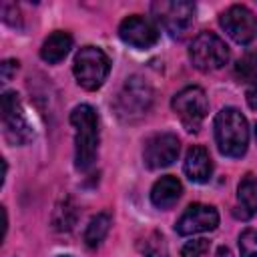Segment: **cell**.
Here are the masks:
<instances>
[{"mask_svg":"<svg viewBox=\"0 0 257 257\" xmlns=\"http://www.w3.org/2000/svg\"><path fill=\"white\" fill-rule=\"evenodd\" d=\"M74 126V167L88 171L98 155V114L90 104H78L70 112Z\"/></svg>","mask_w":257,"mask_h":257,"instance_id":"6da1fadb","label":"cell"},{"mask_svg":"<svg viewBox=\"0 0 257 257\" xmlns=\"http://www.w3.org/2000/svg\"><path fill=\"white\" fill-rule=\"evenodd\" d=\"M215 141L221 155L239 159L247 153L249 147V124L247 118L235 106H225L217 112L215 122Z\"/></svg>","mask_w":257,"mask_h":257,"instance_id":"7a4b0ae2","label":"cell"},{"mask_svg":"<svg viewBox=\"0 0 257 257\" xmlns=\"http://www.w3.org/2000/svg\"><path fill=\"white\" fill-rule=\"evenodd\" d=\"M153 96H155L153 88L145 78L131 76L124 80V84L114 96V102H112L114 114L122 122H139L151 110Z\"/></svg>","mask_w":257,"mask_h":257,"instance_id":"3957f363","label":"cell"},{"mask_svg":"<svg viewBox=\"0 0 257 257\" xmlns=\"http://www.w3.org/2000/svg\"><path fill=\"white\" fill-rule=\"evenodd\" d=\"M110 70L108 56L98 46H82L74 56V78L84 90H96L104 84Z\"/></svg>","mask_w":257,"mask_h":257,"instance_id":"277c9868","label":"cell"},{"mask_svg":"<svg viewBox=\"0 0 257 257\" xmlns=\"http://www.w3.org/2000/svg\"><path fill=\"white\" fill-rule=\"evenodd\" d=\"M189 58L195 68L211 72L229 60V46L215 32H199L189 46Z\"/></svg>","mask_w":257,"mask_h":257,"instance_id":"5b68a950","label":"cell"},{"mask_svg":"<svg viewBox=\"0 0 257 257\" xmlns=\"http://www.w3.org/2000/svg\"><path fill=\"white\" fill-rule=\"evenodd\" d=\"M171 106L189 133L199 131L201 122L205 120V116L209 112V100L201 86H187V88L179 90L173 96Z\"/></svg>","mask_w":257,"mask_h":257,"instance_id":"8992f818","label":"cell"},{"mask_svg":"<svg viewBox=\"0 0 257 257\" xmlns=\"http://www.w3.org/2000/svg\"><path fill=\"white\" fill-rule=\"evenodd\" d=\"M2 106V126H4V137L10 145H26L32 141L34 133L28 124V118L24 114V108L20 104V98L16 92L6 90L0 100Z\"/></svg>","mask_w":257,"mask_h":257,"instance_id":"52a82bcc","label":"cell"},{"mask_svg":"<svg viewBox=\"0 0 257 257\" xmlns=\"http://www.w3.org/2000/svg\"><path fill=\"white\" fill-rule=\"evenodd\" d=\"M153 12L157 14V20L165 26V30L173 38H183L195 20V4L185 0H173V2H155Z\"/></svg>","mask_w":257,"mask_h":257,"instance_id":"ba28073f","label":"cell"},{"mask_svg":"<svg viewBox=\"0 0 257 257\" xmlns=\"http://www.w3.org/2000/svg\"><path fill=\"white\" fill-rule=\"evenodd\" d=\"M219 24L237 44H249L257 38V16L243 4H233L223 10Z\"/></svg>","mask_w":257,"mask_h":257,"instance_id":"9c48e42d","label":"cell"},{"mask_svg":"<svg viewBox=\"0 0 257 257\" xmlns=\"http://www.w3.org/2000/svg\"><path fill=\"white\" fill-rule=\"evenodd\" d=\"M181 143L173 133H157L145 141L143 147V161L149 169H165L173 165L179 157Z\"/></svg>","mask_w":257,"mask_h":257,"instance_id":"30bf717a","label":"cell"},{"mask_svg":"<svg viewBox=\"0 0 257 257\" xmlns=\"http://www.w3.org/2000/svg\"><path fill=\"white\" fill-rule=\"evenodd\" d=\"M217 225H219V213L215 207L205 203H193L177 219L175 231L179 235H195V233L213 231L217 229Z\"/></svg>","mask_w":257,"mask_h":257,"instance_id":"8fae6325","label":"cell"},{"mask_svg":"<svg viewBox=\"0 0 257 257\" xmlns=\"http://www.w3.org/2000/svg\"><path fill=\"white\" fill-rule=\"evenodd\" d=\"M118 36L124 44L133 46V48H139V50H145V48H151V46L157 44L159 30L149 18H145L141 14H133V16H126L120 22Z\"/></svg>","mask_w":257,"mask_h":257,"instance_id":"7c38bea8","label":"cell"},{"mask_svg":"<svg viewBox=\"0 0 257 257\" xmlns=\"http://www.w3.org/2000/svg\"><path fill=\"white\" fill-rule=\"evenodd\" d=\"M185 175L193 181V183H207L213 175V161L209 157V151L205 147H191L187 151V157H185Z\"/></svg>","mask_w":257,"mask_h":257,"instance_id":"4fadbf2b","label":"cell"},{"mask_svg":"<svg viewBox=\"0 0 257 257\" xmlns=\"http://www.w3.org/2000/svg\"><path fill=\"white\" fill-rule=\"evenodd\" d=\"M181 193H183L181 181L177 177H173V175H165V177H161L153 185V189H151V203L157 209H171L179 201Z\"/></svg>","mask_w":257,"mask_h":257,"instance_id":"5bb4252c","label":"cell"},{"mask_svg":"<svg viewBox=\"0 0 257 257\" xmlns=\"http://www.w3.org/2000/svg\"><path fill=\"white\" fill-rule=\"evenodd\" d=\"M70 48H72V36L68 32H64V30H56L42 42L40 56H42L44 62L56 64L70 52Z\"/></svg>","mask_w":257,"mask_h":257,"instance_id":"9a60e30c","label":"cell"},{"mask_svg":"<svg viewBox=\"0 0 257 257\" xmlns=\"http://www.w3.org/2000/svg\"><path fill=\"white\" fill-rule=\"evenodd\" d=\"M237 203H239L243 219H249V217H253L257 213V177L255 175L249 173L239 181Z\"/></svg>","mask_w":257,"mask_h":257,"instance_id":"2e32d148","label":"cell"},{"mask_svg":"<svg viewBox=\"0 0 257 257\" xmlns=\"http://www.w3.org/2000/svg\"><path fill=\"white\" fill-rule=\"evenodd\" d=\"M110 223H112L110 213L102 211V213L94 215V217L88 221V225H86L84 243H86L88 247H98V245L104 241V237H106V233H108V229H110Z\"/></svg>","mask_w":257,"mask_h":257,"instance_id":"e0dca14e","label":"cell"},{"mask_svg":"<svg viewBox=\"0 0 257 257\" xmlns=\"http://www.w3.org/2000/svg\"><path fill=\"white\" fill-rule=\"evenodd\" d=\"M74 221H76V207H74V203H72L70 199L60 201V203L56 205V209H54V215H52L54 229H58V231H68V229H72Z\"/></svg>","mask_w":257,"mask_h":257,"instance_id":"ac0fdd59","label":"cell"},{"mask_svg":"<svg viewBox=\"0 0 257 257\" xmlns=\"http://www.w3.org/2000/svg\"><path fill=\"white\" fill-rule=\"evenodd\" d=\"M235 76L241 82H257V50H251L239 58V62L235 64Z\"/></svg>","mask_w":257,"mask_h":257,"instance_id":"d6986e66","label":"cell"},{"mask_svg":"<svg viewBox=\"0 0 257 257\" xmlns=\"http://www.w3.org/2000/svg\"><path fill=\"white\" fill-rule=\"evenodd\" d=\"M239 253L241 257H257V231L245 229L239 235Z\"/></svg>","mask_w":257,"mask_h":257,"instance_id":"ffe728a7","label":"cell"},{"mask_svg":"<svg viewBox=\"0 0 257 257\" xmlns=\"http://www.w3.org/2000/svg\"><path fill=\"white\" fill-rule=\"evenodd\" d=\"M209 251V241L207 239H193L187 241L181 249V257H203Z\"/></svg>","mask_w":257,"mask_h":257,"instance_id":"44dd1931","label":"cell"},{"mask_svg":"<svg viewBox=\"0 0 257 257\" xmlns=\"http://www.w3.org/2000/svg\"><path fill=\"white\" fill-rule=\"evenodd\" d=\"M147 257H169L167 247L163 243V237L153 235V239L147 241Z\"/></svg>","mask_w":257,"mask_h":257,"instance_id":"7402d4cb","label":"cell"},{"mask_svg":"<svg viewBox=\"0 0 257 257\" xmlns=\"http://www.w3.org/2000/svg\"><path fill=\"white\" fill-rule=\"evenodd\" d=\"M0 68H2V82H8L10 78H12V74L16 72V68H18V62L16 60H4L2 64H0Z\"/></svg>","mask_w":257,"mask_h":257,"instance_id":"603a6c76","label":"cell"},{"mask_svg":"<svg viewBox=\"0 0 257 257\" xmlns=\"http://www.w3.org/2000/svg\"><path fill=\"white\" fill-rule=\"evenodd\" d=\"M245 98H247V104H249V108L257 112V82H255V84H251V86L247 88V94H245Z\"/></svg>","mask_w":257,"mask_h":257,"instance_id":"cb8c5ba5","label":"cell"},{"mask_svg":"<svg viewBox=\"0 0 257 257\" xmlns=\"http://www.w3.org/2000/svg\"><path fill=\"white\" fill-rule=\"evenodd\" d=\"M219 257H231V251L225 249V247H221V249H219Z\"/></svg>","mask_w":257,"mask_h":257,"instance_id":"d4e9b609","label":"cell"},{"mask_svg":"<svg viewBox=\"0 0 257 257\" xmlns=\"http://www.w3.org/2000/svg\"><path fill=\"white\" fill-rule=\"evenodd\" d=\"M255 137H257V126H255Z\"/></svg>","mask_w":257,"mask_h":257,"instance_id":"484cf974","label":"cell"},{"mask_svg":"<svg viewBox=\"0 0 257 257\" xmlns=\"http://www.w3.org/2000/svg\"><path fill=\"white\" fill-rule=\"evenodd\" d=\"M60 257H70V255H60Z\"/></svg>","mask_w":257,"mask_h":257,"instance_id":"4316f807","label":"cell"}]
</instances>
